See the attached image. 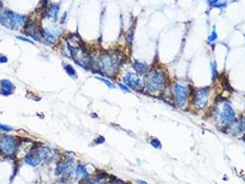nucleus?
<instances>
[{
    "label": "nucleus",
    "instance_id": "obj_21",
    "mask_svg": "<svg viewBox=\"0 0 245 184\" xmlns=\"http://www.w3.org/2000/svg\"><path fill=\"white\" fill-rule=\"evenodd\" d=\"M211 66H212V75H213V77L215 78V77H217V65H216L214 63H212V64H211Z\"/></svg>",
    "mask_w": 245,
    "mask_h": 184
},
{
    "label": "nucleus",
    "instance_id": "obj_15",
    "mask_svg": "<svg viewBox=\"0 0 245 184\" xmlns=\"http://www.w3.org/2000/svg\"><path fill=\"white\" fill-rule=\"evenodd\" d=\"M41 35L44 38V40H46L47 41H49L50 43H54L55 41V36L54 35V33L49 31V30H43L41 31Z\"/></svg>",
    "mask_w": 245,
    "mask_h": 184
},
{
    "label": "nucleus",
    "instance_id": "obj_23",
    "mask_svg": "<svg viewBox=\"0 0 245 184\" xmlns=\"http://www.w3.org/2000/svg\"><path fill=\"white\" fill-rule=\"evenodd\" d=\"M119 85V87L122 89V90H124V91H125V92H130V89L127 87V86H124V85H123V84H118Z\"/></svg>",
    "mask_w": 245,
    "mask_h": 184
},
{
    "label": "nucleus",
    "instance_id": "obj_12",
    "mask_svg": "<svg viewBox=\"0 0 245 184\" xmlns=\"http://www.w3.org/2000/svg\"><path fill=\"white\" fill-rule=\"evenodd\" d=\"M41 161L50 159L51 156V150L47 147H41L37 150V152L34 154Z\"/></svg>",
    "mask_w": 245,
    "mask_h": 184
},
{
    "label": "nucleus",
    "instance_id": "obj_4",
    "mask_svg": "<svg viewBox=\"0 0 245 184\" xmlns=\"http://www.w3.org/2000/svg\"><path fill=\"white\" fill-rule=\"evenodd\" d=\"M69 47H70L69 49L71 51L72 58L74 59V61L78 64H79L80 66L86 69L90 68L91 64V59L90 54H88V53L83 46H81L80 43L78 42V44H74V45L69 44Z\"/></svg>",
    "mask_w": 245,
    "mask_h": 184
},
{
    "label": "nucleus",
    "instance_id": "obj_14",
    "mask_svg": "<svg viewBox=\"0 0 245 184\" xmlns=\"http://www.w3.org/2000/svg\"><path fill=\"white\" fill-rule=\"evenodd\" d=\"M25 162L27 164H29L30 166H32V167H37L40 165V163L41 161L33 154V155H29L25 157Z\"/></svg>",
    "mask_w": 245,
    "mask_h": 184
},
{
    "label": "nucleus",
    "instance_id": "obj_1",
    "mask_svg": "<svg viewBox=\"0 0 245 184\" xmlns=\"http://www.w3.org/2000/svg\"><path fill=\"white\" fill-rule=\"evenodd\" d=\"M167 85V76L163 71L150 70L147 73L145 79V86L150 93H157L163 89Z\"/></svg>",
    "mask_w": 245,
    "mask_h": 184
},
{
    "label": "nucleus",
    "instance_id": "obj_10",
    "mask_svg": "<svg viewBox=\"0 0 245 184\" xmlns=\"http://www.w3.org/2000/svg\"><path fill=\"white\" fill-rule=\"evenodd\" d=\"M133 66L136 72L139 75H145L149 71V65L144 61H135Z\"/></svg>",
    "mask_w": 245,
    "mask_h": 184
},
{
    "label": "nucleus",
    "instance_id": "obj_7",
    "mask_svg": "<svg viewBox=\"0 0 245 184\" xmlns=\"http://www.w3.org/2000/svg\"><path fill=\"white\" fill-rule=\"evenodd\" d=\"M123 81L124 82V84L127 87H131L134 90H137V91H139V90L143 89V87L145 86V83H144L143 79H141L140 77L137 74L132 73V72L127 73L124 77Z\"/></svg>",
    "mask_w": 245,
    "mask_h": 184
},
{
    "label": "nucleus",
    "instance_id": "obj_24",
    "mask_svg": "<svg viewBox=\"0 0 245 184\" xmlns=\"http://www.w3.org/2000/svg\"><path fill=\"white\" fill-rule=\"evenodd\" d=\"M8 62V58L2 54H0V64H4V63H7Z\"/></svg>",
    "mask_w": 245,
    "mask_h": 184
},
{
    "label": "nucleus",
    "instance_id": "obj_28",
    "mask_svg": "<svg viewBox=\"0 0 245 184\" xmlns=\"http://www.w3.org/2000/svg\"><path fill=\"white\" fill-rule=\"evenodd\" d=\"M18 39L22 40V41H27V42H31V43H32V41H30V40H28V39H25V38H23V37H18Z\"/></svg>",
    "mask_w": 245,
    "mask_h": 184
},
{
    "label": "nucleus",
    "instance_id": "obj_30",
    "mask_svg": "<svg viewBox=\"0 0 245 184\" xmlns=\"http://www.w3.org/2000/svg\"><path fill=\"white\" fill-rule=\"evenodd\" d=\"M114 184H124V183H122V182H115V183H114Z\"/></svg>",
    "mask_w": 245,
    "mask_h": 184
},
{
    "label": "nucleus",
    "instance_id": "obj_3",
    "mask_svg": "<svg viewBox=\"0 0 245 184\" xmlns=\"http://www.w3.org/2000/svg\"><path fill=\"white\" fill-rule=\"evenodd\" d=\"M98 65L101 72L108 77H114L117 71L118 59L115 54H103L100 56Z\"/></svg>",
    "mask_w": 245,
    "mask_h": 184
},
{
    "label": "nucleus",
    "instance_id": "obj_16",
    "mask_svg": "<svg viewBox=\"0 0 245 184\" xmlns=\"http://www.w3.org/2000/svg\"><path fill=\"white\" fill-rule=\"evenodd\" d=\"M58 9H59V6L58 5H52L51 8H49V11H48V17L49 18H52L53 19H55L56 18V15H57V12H58Z\"/></svg>",
    "mask_w": 245,
    "mask_h": 184
},
{
    "label": "nucleus",
    "instance_id": "obj_27",
    "mask_svg": "<svg viewBox=\"0 0 245 184\" xmlns=\"http://www.w3.org/2000/svg\"><path fill=\"white\" fill-rule=\"evenodd\" d=\"M90 184H102V181H101V179H96V180H93L92 182H91Z\"/></svg>",
    "mask_w": 245,
    "mask_h": 184
},
{
    "label": "nucleus",
    "instance_id": "obj_26",
    "mask_svg": "<svg viewBox=\"0 0 245 184\" xmlns=\"http://www.w3.org/2000/svg\"><path fill=\"white\" fill-rule=\"evenodd\" d=\"M208 1H209L210 5H212V6H214V7L218 3V0H208Z\"/></svg>",
    "mask_w": 245,
    "mask_h": 184
},
{
    "label": "nucleus",
    "instance_id": "obj_8",
    "mask_svg": "<svg viewBox=\"0 0 245 184\" xmlns=\"http://www.w3.org/2000/svg\"><path fill=\"white\" fill-rule=\"evenodd\" d=\"M0 147L8 155H13L16 151V140L10 135H3L0 141Z\"/></svg>",
    "mask_w": 245,
    "mask_h": 184
},
{
    "label": "nucleus",
    "instance_id": "obj_6",
    "mask_svg": "<svg viewBox=\"0 0 245 184\" xmlns=\"http://www.w3.org/2000/svg\"><path fill=\"white\" fill-rule=\"evenodd\" d=\"M209 87H202L194 90L193 94V103L194 107L198 110L204 109L209 99Z\"/></svg>",
    "mask_w": 245,
    "mask_h": 184
},
{
    "label": "nucleus",
    "instance_id": "obj_18",
    "mask_svg": "<svg viewBox=\"0 0 245 184\" xmlns=\"http://www.w3.org/2000/svg\"><path fill=\"white\" fill-rule=\"evenodd\" d=\"M150 144H151L155 148H158V149L161 148V143L160 142L159 139H157V138H153V139H151Z\"/></svg>",
    "mask_w": 245,
    "mask_h": 184
},
{
    "label": "nucleus",
    "instance_id": "obj_25",
    "mask_svg": "<svg viewBox=\"0 0 245 184\" xmlns=\"http://www.w3.org/2000/svg\"><path fill=\"white\" fill-rule=\"evenodd\" d=\"M97 144H102L103 142H104V139H103V137L102 136H100L98 139H96V141H95Z\"/></svg>",
    "mask_w": 245,
    "mask_h": 184
},
{
    "label": "nucleus",
    "instance_id": "obj_31",
    "mask_svg": "<svg viewBox=\"0 0 245 184\" xmlns=\"http://www.w3.org/2000/svg\"><path fill=\"white\" fill-rule=\"evenodd\" d=\"M2 8V3H1V0H0V8Z\"/></svg>",
    "mask_w": 245,
    "mask_h": 184
},
{
    "label": "nucleus",
    "instance_id": "obj_13",
    "mask_svg": "<svg viewBox=\"0 0 245 184\" xmlns=\"http://www.w3.org/2000/svg\"><path fill=\"white\" fill-rule=\"evenodd\" d=\"M76 175L80 180H83V179H86L88 178V172L87 169L85 168V166H83V165L78 166V168L76 169Z\"/></svg>",
    "mask_w": 245,
    "mask_h": 184
},
{
    "label": "nucleus",
    "instance_id": "obj_19",
    "mask_svg": "<svg viewBox=\"0 0 245 184\" xmlns=\"http://www.w3.org/2000/svg\"><path fill=\"white\" fill-rule=\"evenodd\" d=\"M217 31L214 30V31H212V33L210 34V36L208 37L207 41H208L209 42H214V41H217Z\"/></svg>",
    "mask_w": 245,
    "mask_h": 184
},
{
    "label": "nucleus",
    "instance_id": "obj_17",
    "mask_svg": "<svg viewBox=\"0 0 245 184\" xmlns=\"http://www.w3.org/2000/svg\"><path fill=\"white\" fill-rule=\"evenodd\" d=\"M65 70L66 72V74H68L70 77L72 78H77V73H76V70L73 68V66L69 65V64H66L65 66Z\"/></svg>",
    "mask_w": 245,
    "mask_h": 184
},
{
    "label": "nucleus",
    "instance_id": "obj_9",
    "mask_svg": "<svg viewBox=\"0 0 245 184\" xmlns=\"http://www.w3.org/2000/svg\"><path fill=\"white\" fill-rule=\"evenodd\" d=\"M14 89L15 87L9 80L3 79L0 81V93L4 95H10L14 92Z\"/></svg>",
    "mask_w": 245,
    "mask_h": 184
},
{
    "label": "nucleus",
    "instance_id": "obj_33",
    "mask_svg": "<svg viewBox=\"0 0 245 184\" xmlns=\"http://www.w3.org/2000/svg\"><path fill=\"white\" fill-rule=\"evenodd\" d=\"M0 150H1V147H0Z\"/></svg>",
    "mask_w": 245,
    "mask_h": 184
},
{
    "label": "nucleus",
    "instance_id": "obj_20",
    "mask_svg": "<svg viewBox=\"0 0 245 184\" xmlns=\"http://www.w3.org/2000/svg\"><path fill=\"white\" fill-rule=\"evenodd\" d=\"M98 79H99V80H101V81H102L104 84H106V86H108V87H111V88L114 87V84H113L112 82H110L109 80H107V79H104V78H101V77H98Z\"/></svg>",
    "mask_w": 245,
    "mask_h": 184
},
{
    "label": "nucleus",
    "instance_id": "obj_29",
    "mask_svg": "<svg viewBox=\"0 0 245 184\" xmlns=\"http://www.w3.org/2000/svg\"><path fill=\"white\" fill-rule=\"evenodd\" d=\"M137 182H138V184H148V183H147L146 181H143V180H137Z\"/></svg>",
    "mask_w": 245,
    "mask_h": 184
},
{
    "label": "nucleus",
    "instance_id": "obj_11",
    "mask_svg": "<svg viewBox=\"0 0 245 184\" xmlns=\"http://www.w3.org/2000/svg\"><path fill=\"white\" fill-rule=\"evenodd\" d=\"M26 32L28 35L31 36L34 40H37L38 41H41V38H40V31L39 30L36 28V26L33 24V23H30L28 25V27H26Z\"/></svg>",
    "mask_w": 245,
    "mask_h": 184
},
{
    "label": "nucleus",
    "instance_id": "obj_5",
    "mask_svg": "<svg viewBox=\"0 0 245 184\" xmlns=\"http://www.w3.org/2000/svg\"><path fill=\"white\" fill-rule=\"evenodd\" d=\"M188 89L180 85V84H174L172 87V96L173 100L176 103V105L180 108H184L188 100Z\"/></svg>",
    "mask_w": 245,
    "mask_h": 184
},
{
    "label": "nucleus",
    "instance_id": "obj_32",
    "mask_svg": "<svg viewBox=\"0 0 245 184\" xmlns=\"http://www.w3.org/2000/svg\"><path fill=\"white\" fill-rule=\"evenodd\" d=\"M243 140H244V141H245V133H243Z\"/></svg>",
    "mask_w": 245,
    "mask_h": 184
},
{
    "label": "nucleus",
    "instance_id": "obj_22",
    "mask_svg": "<svg viewBox=\"0 0 245 184\" xmlns=\"http://www.w3.org/2000/svg\"><path fill=\"white\" fill-rule=\"evenodd\" d=\"M0 130H1V131H5V132H9V131L12 130V128L10 126H8V125L0 124Z\"/></svg>",
    "mask_w": 245,
    "mask_h": 184
},
{
    "label": "nucleus",
    "instance_id": "obj_2",
    "mask_svg": "<svg viewBox=\"0 0 245 184\" xmlns=\"http://www.w3.org/2000/svg\"><path fill=\"white\" fill-rule=\"evenodd\" d=\"M214 115L217 122L223 126H228L236 119V112L233 107L225 100L218 102L214 107Z\"/></svg>",
    "mask_w": 245,
    "mask_h": 184
}]
</instances>
